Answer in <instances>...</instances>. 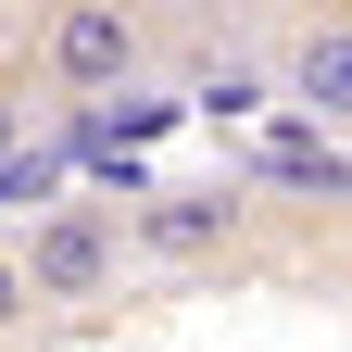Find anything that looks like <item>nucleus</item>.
<instances>
[{
	"mask_svg": "<svg viewBox=\"0 0 352 352\" xmlns=\"http://www.w3.org/2000/svg\"><path fill=\"white\" fill-rule=\"evenodd\" d=\"M25 315H38V277H25V252H0V340H13Z\"/></svg>",
	"mask_w": 352,
	"mask_h": 352,
	"instance_id": "obj_7",
	"label": "nucleus"
},
{
	"mask_svg": "<svg viewBox=\"0 0 352 352\" xmlns=\"http://www.w3.org/2000/svg\"><path fill=\"white\" fill-rule=\"evenodd\" d=\"M252 239V189H151L126 214V252H164V264H214Z\"/></svg>",
	"mask_w": 352,
	"mask_h": 352,
	"instance_id": "obj_3",
	"label": "nucleus"
},
{
	"mask_svg": "<svg viewBox=\"0 0 352 352\" xmlns=\"http://www.w3.org/2000/svg\"><path fill=\"white\" fill-rule=\"evenodd\" d=\"M25 277H38V302H101V289L126 277V214H101V201H63L51 227L25 239Z\"/></svg>",
	"mask_w": 352,
	"mask_h": 352,
	"instance_id": "obj_2",
	"label": "nucleus"
},
{
	"mask_svg": "<svg viewBox=\"0 0 352 352\" xmlns=\"http://www.w3.org/2000/svg\"><path fill=\"white\" fill-rule=\"evenodd\" d=\"M252 189H289V201H352V151H327V113H277L252 139Z\"/></svg>",
	"mask_w": 352,
	"mask_h": 352,
	"instance_id": "obj_5",
	"label": "nucleus"
},
{
	"mask_svg": "<svg viewBox=\"0 0 352 352\" xmlns=\"http://www.w3.org/2000/svg\"><path fill=\"white\" fill-rule=\"evenodd\" d=\"M38 101H51V88H38V63H0V176L38 151Z\"/></svg>",
	"mask_w": 352,
	"mask_h": 352,
	"instance_id": "obj_6",
	"label": "nucleus"
},
{
	"mask_svg": "<svg viewBox=\"0 0 352 352\" xmlns=\"http://www.w3.org/2000/svg\"><path fill=\"white\" fill-rule=\"evenodd\" d=\"M277 76H289V101H302V113L352 126V0H315V13H289V25H277Z\"/></svg>",
	"mask_w": 352,
	"mask_h": 352,
	"instance_id": "obj_4",
	"label": "nucleus"
},
{
	"mask_svg": "<svg viewBox=\"0 0 352 352\" xmlns=\"http://www.w3.org/2000/svg\"><path fill=\"white\" fill-rule=\"evenodd\" d=\"M25 63H38L51 101H113V88H139V63H151V13L139 0H51Z\"/></svg>",
	"mask_w": 352,
	"mask_h": 352,
	"instance_id": "obj_1",
	"label": "nucleus"
}]
</instances>
